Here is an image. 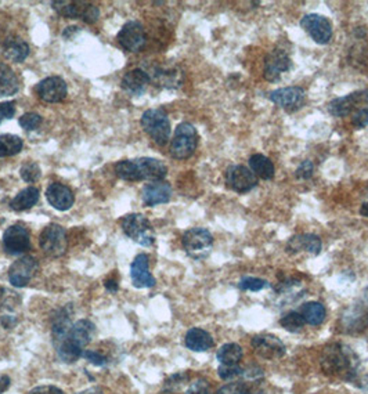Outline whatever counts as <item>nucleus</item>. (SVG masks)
<instances>
[{
    "label": "nucleus",
    "mask_w": 368,
    "mask_h": 394,
    "mask_svg": "<svg viewBox=\"0 0 368 394\" xmlns=\"http://www.w3.org/2000/svg\"><path fill=\"white\" fill-rule=\"evenodd\" d=\"M94 332L96 325L89 320H79L72 324L64 338L54 343L59 358L67 364L78 361L86 350V346L90 343Z\"/></svg>",
    "instance_id": "obj_1"
},
{
    "label": "nucleus",
    "mask_w": 368,
    "mask_h": 394,
    "mask_svg": "<svg viewBox=\"0 0 368 394\" xmlns=\"http://www.w3.org/2000/svg\"><path fill=\"white\" fill-rule=\"evenodd\" d=\"M115 173L119 178L126 181H161L167 173L166 165L155 158L125 159L115 165Z\"/></svg>",
    "instance_id": "obj_2"
},
{
    "label": "nucleus",
    "mask_w": 368,
    "mask_h": 394,
    "mask_svg": "<svg viewBox=\"0 0 368 394\" xmlns=\"http://www.w3.org/2000/svg\"><path fill=\"white\" fill-rule=\"evenodd\" d=\"M357 357L349 347L332 344L324 350L321 364L327 373L351 380L357 375Z\"/></svg>",
    "instance_id": "obj_3"
},
{
    "label": "nucleus",
    "mask_w": 368,
    "mask_h": 394,
    "mask_svg": "<svg viewBox=\"0 0 368 394\" xmlns=\"http://www.w3.org/2000/svg\"><path fill=\"white\" fill-rule=\"evenodd\" d=\"M197 145V129L189 122H183L176 127L173 140L170 143V155L174 159H187L196 152Z\"/></svg>",
    "instance_id": "obj_4"
},
{
    "label": "nucleus",
    "mask_w": 368,
    "mask_h": 394,
    "mask_svg": "<svg viewBox=\"0 0 368 394\" xmlns=\"http://www.w3.org/2000/svg\"><path fill=\"white\" fill-rule=\"evenodd\" d=\"M181 244L190 258L196 260H204L209 256L214 248V237L207 229L194 227L184 233Z\"/></svg>",
    "instance_id": "obj_5"
},
{
    "label": "nucleus",
    "mask_w": 368,
    "mask_h": 394,
    "mask_svg": "<svg viewBox=\"0 0 368 394\" xmlns=\"http://www.w3.org/2000/svg\"><path fill=\"white\" fill-rule=\"evenodd\" d=\"M141 127L158 145H165L170 137V122L162 108L147 110L141 116Z\"/></svg>",
    "instance_id": "obj_6"
},
{
    "label": "nucleus",
    "mask_w": 368,
    "mask_h": 394,
    "mask_svg": "<svg viewBox=\"0 0 368 394\" xmlns=\"http://www.w3.org/2000/svg\"><path fill=\"white\" fill-rule=\"evenodd\" d=\"M121 226L123 233L141 247H152L155 242V233L150 220L140 214H130L122 218Z\"/></svg>",
    "instance_id": "obj_7"
},
{
    "label": "nucleus",
    "mask_w": 368,
    "mask_h": 394,
    "mask_svg": "<svg viewBox=\"0 0 368 394\" xmlns=\"http://www.w3.org/2000/svg\"><path fill=\"white\" fill-rule=\"evenodd\" d=\"M39 245L49 258H61L68 248L67 233L60 225H49L39 237Z\"/></svg>",
    "instance_id": "obj_8"
},
{
    "label": "nucleus",
    "mask_w": 368,
    "mask_h": 394,
    "mask_svg": "<svg viewBox=\"0 0 368 394\" xmlns=\"http://www.w3.org/2000/svg\"><path fill=\"white\" fill-rule=\"evenodd\" d=\"M362 105L368 107V89L334 98L328 104V112L332 116L345 118L349 116L353 111L357 112L358 110H361Z\"/></svg>",
    "instance_id": "obj_9"
},
{
    "label": "nucleus",
    "mask_w": 368,
    "mask_h": 394,
    "mask_svg": "<svg viewBox=\"0 0 368 394\" xmlns=\"http://www.w3.org/2000/svg\"><path fill=\"white\" fill-rule=\"evenodd\" d=\"M300 27L318 45H327L332 39V25L321 14H306L300 20Z\"/></svg>",
    "instance_id": "obj_10"
},
{
    "label": "nucleus",
    "mask_w": 368,
    "mask_h": 394,
    "mask_svg": "<svg viewBox=\"0 0 368 394\" xmlns=\"http://www.w3.org/2000/svg\"><path fill=\"white\" fill-rule=\"evenodd\" d=\"M226 184L238 194H247L258 185L256 174L243 165H232L226 173Z\"/></svg>",
    "instance_id": "obj_11"
},
{
    "label": "nucleus",
    "mask_w": 368,
    "mask_h": 394,
    "mask_svg": "<svg viewBox=\"0 0 368 394\" xmlns=\"http://www.w3.org/2000/svg\"><path fill=\"white\" fill-rule=\"evenodd\" d=\"M39 263L34 256H23L9 269V281L16 288L27 287L38 273Z\"/></svg>",
    "instance_id": "obj_12"
},
{
    "label": "nucleus",
    "mask_w": 368,
    "mask_h": 394,
    "mask_svg": "<svg viewBox=\"0 0 368 394\" xmlns=\"http://www.w3.org/2000/svg\"><path fill=\"white\" fill-rule=\"evenodd\" d=\"M116 41L126 52L137 53L144 48L147 42V35L144 27L139 21H129L119 31Z\"/></svg>",
    "instance_id": "obj_13"
},
{
    "label": "nucleus",
    "mask_w": 368,
    "mask_h": 394,
    "mask_svg": "<svg viewBox=\"0 0 368 394\" xmlns=\"http://www.w3.org/2000/svg\"><path fill=\"white\" fill-rule=\"evenodd\" d=\"M3 248L10 255H21L31 249V237L21 225L10 226L3 234Z\"/></svg>",
    "instance_id": "obj_14"
},
{
    "label": "nucleus",
    "mask_w": 368,
    "mask_h": 394,
    "mask_svg": "<svg viewBox=\"0 0 368 394\" xmlns=\"http://www.w3.org/2000/svg\"><path fill=\"white\" fill-rule=\"evenodd\" d=\"M269 98L287 112H295L300 110L305 103V90L298 86L283 87L272 92Z\"/></svg>",
    "instance_id": "obj_15"
},
{
    "label": "nucleus",
    "mask_w": 368,
    "mask_h": 394,
    "mask_svg": "<svg viewBox=\"0 0 368 394\" xmlns=\"http://www.w3.org/2000/svg\"><path fill=\"white\" fill-rule=\"evenodd\" d=\"M291 59L284 50L276 49L270 52L265 59V79L269 82H277L283 74L291 70Z\"/></svg>",
    "instance_id": "obj_16"
},
{
    "label": "nucleus",
    "mask_w": 368,
    "mask_h": 394,
    "mask_svg": "<svg viewBox=\"0 0 368 394\" xmlns=\"http://www.w3.org/2000/svg\"><path fill=\"white\" fill-rule=\"evenodd\" d=\"M35 90L39 98L46 103H60L67 97L68 93L67 83L60 76H49L41 81Z\"/></svg>",
    "instance_id": "obj_17"
},
{
    "label": "nucleus",
    "mask_w": 368,
    "mask_h": 394,
    "mask_svg": "<svg viewBox=\"0 0 368 394\" xmlns=\"http://www.w3.org/2000/svg\"><path fill=\"white\" fill-rule=\"evenodd\" d=\"M256 354L265 360H278L285 354L284 343L274 335H258L252 339Z\"/></svg>",
    "instance_id": "obj_18"
},
{
    "label": "nucleus",
    "mask_w": 368,
    "mask_h": 394,
    "mask_svg": "<svg viewBox=\"0 0 368 394\" xmlns=\"http://www.w3.org/2000/svg\"><path fill=\"white\" fill-rule=\"evenodd\" d=\"M172 187L166 181H152L141 191V200L147 207H156L170 201Z\"/></svg>",
    "instance_id": "obj_19"
},
{
    "label": "nucleus",
    "mask_w": 368,
    "mask_h": 394,
    "mask_svg": "<svg viewBox=\"0 0 368 394\" xmlns=\"http://www.w3.org/2000/svg\"><path fill=\"white\" fill-rule=\"evenodd\" d=\"M130 278L136 288H152L155 285V278L150 273V259L145 253L137 255L132 262Z\"/></svg>",
    "instance_id": "obj_20"
},
{
    "label": "nucleus",
    "mask_w": 368,
    "mask_h": 394,
    "mask_svg": "<svg viewBox=\"0 0 368 394\" xmlns=\"http://www.w3.org/2000/svg\"><path fill=\"white\" fill-rule=\"evenodd\" d=\"M46 198L54 209L61 212L71 209L75 203L74 192L67 185L60 183H53L49 185L46 189Z\"/></svg>",
    "instance_id": "obj_21"
},
{
    "label": "nucleus",
    "mask_w": 368,
    "mask_h": 394,
    "mask_svg": "<svg viewBox=\"0 0 368 394\" xmlns=\"http://www.w3.org/2000/svg\"><path fill=\"white\" fill-rule=\"evenodd\" d=\"M150 81L151 78L145 71L136 68L125 74L121 86L130 96H141L150 85Z\"/></svg>",
    "instance_id": "obj_22"
},
{
    "label": "nucleus",
    "mask_w": 368,
    "mask_h": 394,
    "mask_svg": "<svg viewBox=\"0 0 368 394\" xmlns=\"http://www.w3.org/2000/svg\"><path fill=\"white\" fill-rule=\"evenodd\" d=\"M184 343H186L187 349H190L192 351H197V353L208 351L215 344L211 333L203 328H192L186 333V339H184Z\"/></svg>",
    "instance_id": "obj_23"
},
{
    "label": "nucleus",
    "mask_w": 368,
    "mask_h": 394,
    "mask_svg": "<svg viewBox=\"0 0 368 394\" xmlns=\"http://www.w3.org/2000/svg\"><path fill=\"white\" fill-rule=\"evenodd\" d=\"M288 252H307L310 255H318L321 251V240L314 234L295 236L288 242Z\"/></svg>",
    "instance_id": "obj_24"
},
{
    "label": "nucleus",
    "mask_w": 368,
    "mask_h": 394,
    "mask_svg": "<svg viewBox=\"0 0 368 394\" xmlns=\"http://www.w3.org/2000/svg\"><path fill=\"white\" fill-rule=\"evenodd\" d=\"M53 9L65 19H85L90 8V3L86 2H70V0H56L52 3Z\"/></svg>",
    "instance_id": "obj_25"
},
{
    "label": "nucleus",
    "mask_w": 368,
    "mask_h": 394,
    "mask_svg": "<svg viewBox=\"0 0 368 394\" xmlns=\"http://www.w3.org/2000/svg\"><path fill=\"white\" fill-rule=\"evenodd\" d=\"M5 57L13 63H24L30 56V46L25 41L17 37H10L3 45Z\"/></svg>",
    "instance_id": "obj_26"
},
{
    "label": "nucleus",
    "mask_w": 368,
    "mask_h": 394,
    "mask_svg": "<svg viewBox=\"0 0 368 394\" xmlns=\"http://www.w3.org/2000/svg\"><path fill=\"white\" fill-rule=\"evenodd\" d=\"M20 79L8 64H0V98L16 94L20 90Z\"/></svg>",
    "instance_id": "obj_27"
},
{
    "label": "nucleus",
    "mask_w": 368,
    "mask_h": 394,
    "mask_svg": "<svg viewBox=\"0 0 368 394\" xmlns=\"http://www.w3.org/2000/svg\"><path fill=\"white\" fill-rule=\"evenodd\" d=\"M39 201V189L35 187H28L23 191H20L10 203V208L16 212L27 211L37 205Z\"/></svg>",
    "instance_id": "obj_28"
},
{
    "label": "nucleus",
    "mask_w": 368,
    "mask_h": 394,
    "mask_svg": "<svg viewBox=\"0 0 368 394\" xmlns=\"http://www.w3.org/2000/svg\"><path fill=\"white\" fill-rule=\"evenodd\" d=\"M248 163L251 170L256 174V177H260L263 180H272L274 177L276 167L267 156L262 154H255L249 158Z\"/></svg>",
    "instance_id": "obj_29"
},
{
    "label": "nucleus",
    "mask_w": 368,
    "mask_h": 394,
    "mask_svg": "<svg viewBox=\"0 0 368 394\" xmlns=\"http://www.w3.org/2000/svg\"><path fill=\"white\" fill-rule=\"evenodd\" d=\"M299 313L302 314L305 322L309 324V325H313V326L321 325L324 322V320H325V315H327L325 307L321 303H318V302L305 303L300 307Z\"/></svg>",
    "instance_id": "obj_30"
},
{
    "label": "nucleus",
    "mask_w": 368,
    "mask_h": 394,
    "mask_svg": "<svg viewBox=\"0 0 368 394\" xmlns=\"http://www.w3.org/2000/svg\"><path fill=\"white\" fill-rule=\"evenodd\" d=\"M244 350L237 343H226L223 344L216 354L218 361L221 365H238V362L243 360Z\"/></svg>",
    "instance_id": "obj_31"
},
{
    "label": "nucleus",
    "mask_w": 368,
    "mask_h": 394,
    "mask_svg": "<svg viewBox=\"0 0 368 394\" xmlns=\"http://www.w3.org/2000/svg\"><path fill=\"white\" fill-rule=\"evenodd\" d=\"M24 147L21 137L16 134H2L0 136V158L17 155Z\"/></svg>",
    "instance_id": "obj_32"
},
{
    "label": "nucleus",
    "mask_w": 368,
    "mask_h": 394,
    "mask_svg": "<svg viewBox=\"0 0 368 394\" xmlns=\"http://www.w3.org/2000/svg\"><path fill=\"white\" fill-rule=\"evenodd\" d=\"M305 320L299 311H291L280 320V325L289 332H299L305 326Z\"/></svg>",
    "instance_id": "obj_33"
},
{
    "label": "nucleus",
    "mask_w": 368,
    "mask_h": 394,
    "mask_svg": "<svg viewBox=\"0 0 368 394\" xmlns=\"http://www.w3.org/2000/svg\"><path fill=\"white\" fill-rule=\"evenodd\" d=\"M269 287L270 284L266 280L256 278V277H244L238 284V288L241 291H249V292H259Z\"/></svg>",
    "instance_id": "obj_34"
},
{
    "label": "nucleus",
    "mask_w": 368,
    "mask_h": 394,
    "mask_svg": "<svg viewBox=\"0 0 368 394\" xmlns=\"http://www.w3.org/2000/svg\"><path fill=\"white\" fill-rule=\"evenodd\" d=\"M20 176L27 183H35L41 177V167L37 162H25L20 169Z\"/></svg>",
    "instance_id": "obj_35"
},
{
    "label": "nucleus",
    "mask_w": 368,
    "mask_h": 394,
    "mask_svg": "<svg viewBox=\"0 0 368 394\" xmlns=\"http://www.w3.org/2000/svg\"><path fill=\"white\" fill-rule=\"evenodd\" d=\"M42 121L43 118L39 115V114H35V112H28V114H24L19 123L20 126L27 130V132H31V130H37L41 125H42Z\"/></svg>",
    "instance_id": "obj_36"
},
{
    "label": "nucleus",
    "mask_w": 368,
    "mask_h": 394,
    "mask_svg": "<svg viewBox=\"0 0 368 394\" xmlns=\"http://www.w3.org/2000/svg\"><path fill=\"white\" fill-rule=\"evenodd\" d=\"M177 76L178 74L174 71H158V74H155V81L163 87H174L178 83Z\"/></svg>",
    "instance_id": "obj_37"
},
{
    "label": "nucleus",
    "mask_w": 368,
    "mask_h": 394,
    "mask_svg": "<svg viewBox=\"0 0 368 394\" xmlns=\"http://www.w3.org/2000/svg\"><path fill=\"white\" fill-rule=\"evenodd\" d=\"M216 394H252L249 387L241 382H233L222 386Z\"/></svg>",
    "instance_id": "obj_38"
},
{
    "label": "nucleus",
    "mask_w": 368,
    "mask_h": 394,
    "mask_svg": "<svg viewBox=\"0 0 368 394\" xmlns=\"http://www.w3.org/2000/svg\"><path fill=\"white\" fill-rule=\"evenodd\" d=\"M218 373L223 380H233L243 375V369L240 368V365H221Z\"/></svg>",
    "instance_id": "obj_39"
},
{
    "label": "nucleus",
    "mask_w": 368,
    "mask_h": 394,
    "mask_svg": "<svg viewBox=\"0 0 368 394\" xmlns=\"http://www.w3.org/2000/svg\"><path fill=\"white\" fill-rule=\"evenodd\" d=\"M82 357H85V360H88L90 364H93L96 366H104L108 362V358L105 355H103L94 350H85Z\"/></svg>",
    "instance_id": "obj_40"
},
{
    "label": "nucleus",
    "mask_w": 368,
    "mask_h": 394,
    "mask_svg": "<svg viewBox=\"0 0 368 394\" xmlns=\"http://www.w3.org/2000/svg\"><path fill=\"white\" fill-rule=\"evenodd\" d=\"M186 394H214V393L211 391V386L205 379H198L189 387Z\"/></svg>",
    "instance_id": "obj_41"
},
{
    "label": "nucleus",
    "mask_w": 368,
    "mask_h": 394,
    "mask_svg": "<svg viewBox=\"0 0 368 394\" xmlns=\"http://www.w3.org/2000/svg\"><path fill=\"white\" fill-rule=\"evenodd\" d=\"M313 173H314V165H313V162L305 160V162H302V163L298 166V169H296V172H295V176H296L299 180H307V178H310V177L313 176Z\"/></svg>",
    "instance_id": "obj_42"
},
{
    "label": "nucleus",
    "mask_w": 368,
    "mask_h": 394,
    "mask_svg": "<svg viewBox=\"0 0 368 394\" xmlns=\"http://www.w3.org/2000/svg\"><path fill=\"white\" fill-rule=\"evenodd\" d=\"M351 125L356 129H365L368 127V108H361L358 110L351 119Z\"/></svg>",
    "instance_id": "obj_43"
},
{
    "label": "nucleus",
    "mask_w": 368,
    "mask_h": 394,
    "mask_svg": "<svg viewBox=\"0 0 368 394\" xmlns=\"http://www.w3.org/2000/svg\"><path fill=\"white\" fill-rule=\"evenodd\" d=\"M16 114V101H6L0 104V123L12 119Z\"/></svg>",
    "instance_id": "obj_44"
},
{
    "label": "nucleus",
    "mask_w": 368,
    "mask_h": 394,
    "mask_svg": "<svg viewBox=\"0 0 368 394\" xmlns=\"http://www.w3.org/2000/svg\"><path fill=\"white\" fill-rule=\"evenodd\" d=\"M28 394H65V393L57 386L45 384V386H38V387L30 390Z\"/></svg>",
    "instance_id": "obj_45"
},
{
    "label": "nucleus",
    "mask_w": 368,
    "mask_h": 394,
    "mask_svg": "<svg viewBox=\"0 0 368 394\" xmlns=\"http://www.w3.org/2000/svg\"><path fill=\"white\" fill-rule=\"evenodd\" d=\"M0 324L6 329H12L19 324V320L14 315H2L0 317Z\"/></svg>",
    "instance_id": "obj_46"
},
{
    "label": "nucleus",
    "mask_w": 368,
    "mask_h": 394,
    "mask_svg": "<svg viewBox=\"0 0 368 394\" xmlns=\"http://www.w3.org/2000/svg\"><path fill=\"white\" fill-rule=\"evenodd\" d=\"M10 383H12V380H10V377H9V376H6V375H5V376L0 377V394L5 393V391L9 388Z\"/></svg>",
    "instance_id": "obj_47"
},
{
    "label": "nucleus",
    "mask_w": 368,
    "mask_h": 394,
    "mask_svg": "<svg viewBox=\"0 0 368 394\" xmlns=\"http://www.w3.org/2000/svg\"><path fill=\"white\" fill-rule=\"evenodd\" d=\"M104 285H105V288H107V291H110V292H112V293H115V292H118V282L115 281V280H107L105 282H104Z\"/></svg>",
    "instance_id": "obj_48"
},
{
    "label": "nucleus",
    "mask_w": 368,
    "mask_h": 394,
    "mask_svg": "<svg viewBox=\"0 0 368 394\" xmlns=\"http://www.w3.org/2000/svg\"><path fill=\"white\" fill-rule=\"evenodd\" d=\"M76 394H103V390L100 387H90V388H86V390L79 391Z\"/></svg>",
    "instance_id": "obj_49"
},
{
    "label": "nucleus",
    "mask_w": 368,
    "mask_h": 394,
    "mask_svg": "<svg viewBox=\"0 0 368 394\" xmlns=\"http://www.w3.org/2000/svg\"><path fill=\"white\" fill-rule=\"evenodd\" d=\"M79 31V28L78 27H68L64 32H63V37L65 38V39H70L71 38V35L72 34H75V32H78Z\"/></svg>",
    "instance_id": "obj_50"
},
{
    "label": "nucleus",
    "mask_w": 368,
    "mask_h": 394,
    "mask_svg": "<svg viewBox=\"0 0 368 394\" xmlns=\"http://www.w3.org/2000/svg\"><path fill=\"white\" fill-rule=\"evenodd\" d=\"M360 215L364 216V218H368V203H365L361 209H360Z\"/></svg>",
    "instance_id": "obj_51"
}]
</instances>
